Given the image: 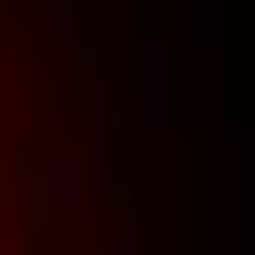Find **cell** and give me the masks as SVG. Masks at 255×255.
<instances>
[{"mask_svg":"<svg viewBox=\"0 0 255 255\" xmlns=\"http://www.w3.org/2000/svg\"><path fill=\"white\" fill-rule=\"evenodd\" d=\"M100 155L56 56V0H0V255H89Z\"/></svg>","mask_w":255,"mask_h":255,"instance_id":"obj_1","label":"cell"}]
</instances>
